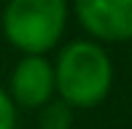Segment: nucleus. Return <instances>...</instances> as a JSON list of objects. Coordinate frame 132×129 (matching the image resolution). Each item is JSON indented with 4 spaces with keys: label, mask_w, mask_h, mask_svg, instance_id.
<instances>
[{
    "label": "nucleus",
    "mask_w": 132,
    "mask_h": 129,
    "mask_svg": "<svg viewBox=\"0 0 132 129\" xmlns=\"http://www.w3.org/2000/svg\"><path fill=\"white\" fill-rule=\"evenodd\" d=\"M38 124H40V129H70V124H73V108L65 105L62 99H51V102H46L40 108Z\"/></svg>",
    "instance_id": "39448f33"
},
{
    "label": "nucleus",
    "mask_w": 132,
    "mask_h": 129,
    "mask_svg": "<svg viewBox=\"0 0 132 129\" xmlns=\"http://www.w3.org/2000/svg\"><path fill=\"white\" fill-rule=\"evenodd\" d=\"M68 0H8L3 8V35L22 54L46 57L68 27Z\"/></svg>",
    "instance_id": "f03ea898"
},
{
    "label": "nucleus",
    "mask_w": 132,
    "mask_h": 129,
    "mask_svg": "<svg viewBox=\"0 0 132 129\" xmlns=\"http://www.w3.org/2000/svg\"><path fill=\"white\" fill-rule=\"evenodd\" d=\"M73 14L97 43L132 40V0H73Z\"/></svg>",
    "instance_id": "7ed1b4c3"
},
{
    "label": "nucleus",
    "mask_w": 132,
    "mask_h": 129,
    "mask_svg": "<svg viewBox=\"0 0 132 129\" xmlns=\"http://www.w3.org/2000/svg\"><path fill=\"white\" fill-rule=\"evenodd\" d=\"M0 129H16V105L5 89H0Z\"/></svg>",
    "instance_id": "423d86ee"
},
{
    "label": "nucleus",
    "mask_w": 132,
    "mask_h": 129,
    "mask_svg": "<svg viewBox=\"0 0 132 129\" xmlns=\"http://www.w3.org/2000/svg\"><path fill=\"white\" fill-rule=\"evenodd\" d=\"M57 97L73 110L97 108L113 86V62L97 40H70L54 62Z\"/></svg>",
    "instance_id": "f257e3e1"
},
{
    "label": "nucleus",
    "mask_w": 132,
    "mask_h": 129,
    "mask_svg": "<svg viewBox=\"0 0 132 129\" xmlns=\"http://www.w3.org/2000/svg\"><path fill=\"white\" fill-rule=\"evenodd\" d=\"M129 43H132V40H129ZM129 62H132V49H129Z\"/></svg>",
    "instance_id": "0eeeda50"
},
{
    "label": "nucleus",
    "mask_w": 132,
    "mask_h": 129,
    "mask_svg": "<svg viewBox=\"0 0 132 129\" xmlns=\"http://www.w3.org/2000/svg\"><path fill=\"white\" fill-rule=\"evenodd\" d=\"M54 94H57L54 64L46 57L24 54L16 62V67L11 70V81H8V97L14 99V105L40 110L46 102L54 99Z\"/></svg>",
    "instance_id": "20e7f679"
}]
</instances>
